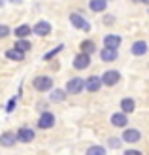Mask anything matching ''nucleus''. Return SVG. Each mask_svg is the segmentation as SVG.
Listing matches in <instances>:
<instances>
[{
	"mask_svg": "<svg viewBox=\"0 0 149 155\" xmlns=\"http://www.w3.org/2000/svg\"><path fill=\"white\" fill-rule=\"evenodd\" d=\"M85 155H106V148L104 146H98V144L89 146L87 151H85Z\"/></svg>",
	"mask_w": 149,
	"mask_h": 155,
	"instance_id": "4be33fe9",
	"label": "nucleus"
},
{
	"mask_svg": "<svg viewBox=\"0 0 149 155\" xmlns=\"http://www.w3.org/2000/svg\"><path fill=\"white\" fill-rule=\"evenodd\" d=\"M15 106H17V97H13V98L8 100V104H6V112H8V114H11V112L15 110Z\"/></svg>",
	"mask_w": 149,
	"mask_h": 155,
	"instance_id": "a878e982",
	"label": "nucleus"
},
{
	"mask_svg": "<svg viewBox=\"0 0 149 155\" xmlns=\"http://www.w3.org/2000/svg\"><path fill=\"white\" fill-rule=\"evenodd\" d=\"M121 36L119 34H108L104 36V48L108 49H119V45H121Z\"/></svg>",
	"mask_w": 149,
	"mask_h": 155,
	"instance_id": "9d476101",
	"label": "nucleus"
},
{
	"mask_svg": "<svg viewBox=\"0 0 149 155\" xmlns=\"http://www.w3.org/2000/svg\"><path fill=\"white\" fill-rule=\"evenodd\" d=\"M83 89H85V80H81V78H72L66 83V93H70V95H79Z\"/></svg>",
	"mask_w": 149,
	"mask_h": 155,
	"instance_id": "f03ea898",
	"label": "nucleus"
},
{
	"mask_svg": "<svg viewBox=\"0 0 149 155\" xmlns=\"http://www.w3.org/2000/svg\"><path fill=\"white\" fill-rule=\"evenodd\" d=\"M91 66V55H85V53H77V55L74 57V68H77V70H85V68Z\"/></svg>",
	"mask_w": 149,
	"mask_h": 155,
	"instance_id": "0eeeda50",
	"label": "nucleus"
},
{
	"mask_svg": "<svg viewBox=\"0 0 149 155\" xmlns=\"http://www.w3.org/2000/svg\"><path fill=\"white\" fill-rule=\"evenodd\" d=\"M6 57L8 59H11V61H17V63H19V61H23V59H25V53H21V51H17V49H8L6 51Z\"/></svg>",
	"mask_w": 149,
	"mask_h": 155,
	"instance_id": "5701e85b",
	"label": "nucleus"
},
{
	"mask_svg": "<svg viewBox=\"0 0 149 155\" xmlns=\"http://www.w3.org/2000/svg\"><path fill=\"white\" fill-rule=\"evenodd\" d=\"M32 32L36 36H47L51 32V25H49L47 21H38L36 25H34V28H32Z\"/></svg>",
	"mask_w": 149,
	"mask_h": 155,
	"instance_id": "ddd939ff",
	"label": "nucleus"
},
{
	"mask_svg": "<svg viewBox=\"0 0 149 155\" xmlns=\"http://www.w3.org/2000/svg\"><path fill=\"white\" fill-rule=\"evenodd\" d=\"M89 8H91L92 12L100 13V12H104L106 8H108V2H106V0H91V2H89Z\"/></svg>",
	"mask_w": 149,
	"mask_h": 155,
	"instance_id": "aec40b11",
	"label": "nucleus"
},
{
	"mask_svg": "<svg viewBox=\"0 0 149 155\" xmlns=\"http://www.w3.org/2000/svg\"><path fill=\"white\" fill-rule=\"evenodd\" d=\"M32 87L36 91H40V93L49 91V89H53V78H49V76H36L32 80Z\"/></svg>",
	"mask_w": 149,
	"mask_h": 155,
	"instance_id": "f257e3e1",
	"label": "nucleus"
},
{
	"mask_svg": "<svg viewBox=\"0 0 149 155\" xmlns=\"http://www.w3.org/2000/svg\"><path fill=\"white\" fill-rule=\"evenodd\" d=\"M123 146V140L121 138H117V136H113V138H109L108 140V148H112V150H119Z\"/></svg>",
	"mask_w": 149,
	"mask_h": 155,
	"instance_id": "393cba45",
	"label": "nucleus"
},
{
	"mask_svg": "<svg viewBox=\"0 0 149 155\" xmlns=\"http://www.w3.org/2000/svg\"><path fill=\"white\" fill-rule=\"evenodd\" d=\"M113 23H115L113 15H106V17H104V25H113Z\"/></svg>",
	"mask_w": 149,
	"mask_h": 155,
	"instance_id": "cd10ccee",
	"label": "nucleus"
},
{
	"mask_svg": "<svg viewBox=\"0 0 149 155\" xmlns=\"http://www.w3.org/2000/svg\"><path fill=\"white\" fill-rule=\"evenodd\" d=\"M134 108H136L134 98H130V97H125V98L121 100V112H123L125 115L132 114V112H134Z\"/></svg>",
	"mask_w": 149,
	"mask_h": 155,
	"instance_id": "4468645a",
	"label": "nucleus"
},
{
	"mask_svg": "<svg viewBox=\"0 0 149 155\" xmlns=\"http://www.w3.org/2000/svg\"><path fill=\"white\" fill-rule=\"evenodd\" d=\"M2 4H4V0H0V6H2Z\"/></svg>",
	"mask_w": 149,
	"mask_h": 155,
	"instance_id": "2f4dec72",
	"label": "nucleus"
},
{
	"mask_svg": "<svg viewBox=\"0 0 149 155\" xmlns=\"http://www.w3.org/2000/svg\"><path fill=\"white\" fill-rule=\"evenodd\" d=\"M13 144H17V136H15L13 130H6V133L0 134V146L2 148H11Z\"/></svg>",
	"mask_w": 149,
	"mask_h": 155,
	"instance_id": "1a4fd4ad",
	"label": "nucleus"
},
{
	"mask_svg": "<svg viewBox=\"0 0 149 155\" xmlns=\"http://www.w3.org/2000/svg\"><path fill=\"white\" fill-rule=\"evenodd\" d=\"M100 87H102V80L98 76H91V78L85 80V89H87L89 93H96Z\"/></svg>",
	"mask_w": 149,
	"mask_h": 155,
	"instance_id": "f8f14e48",
	"label": "nucleus"
},
{
	"mask_svg": "<svg viewBox=\"0 0 149 155\" xmlns=\"http://www.w3.org/2000/svg\"><path fill=\"white\" fill-rule=\"evenodd\" d=\"M11 2H17V4H19V2H21V0H11Z\"/></svg>",
	"mask_w": 149,
	"mask_h": 155,
	"instance_id": "7c9ffc66",
	"label": "nucleus"
},
{
	"mask_svg": "<svg viewBox=\"0 0 149 155\" xmlns=\"http://www.w3.org/2000/svg\"><path fill=\"white\" fill-rule=\"evenodd\" d=\"M51 127H55V115L51 112H42L40 117H38V129L47 130Z\"/></svg>",
	"mask_w": 149,
	"mask_h": 155,
	"instance_id": "20e7f679",
	"label": "nucleus"
},
{
	"mask_svg": "<svg viewBox=\"0 0 149 155\" xmlns=\"http://www.w3.org/2000/svg\"><path fill=\"white\" fill-rule=\"evenodd\" d=\"M8 36H10V27L0 25V38H8Z\"/></svg>",
	"mask_w": 149,
	"mask_h": 155,
	"instance_id": "bb28decb",
	"label": "nucleus"
},
{
	"mask_svg": "<svg viewBox=\"0 0 149 155\" xmlns=\"http://www.w3.org/2000/svg\"><path fill=\"white\" fill-rule=\"evenodd\" d=\"M13 49H17L21 53H27V51L32 49V44L28 42V38H25V40H17V42H15V45H13Z\"/></svg>",
	"mask_w": 149,
	"mask_h": 155,
	"instance_id": "6ab92c4d",
	"label": "nucleus"
},
{
	"mask_svg": "<svg viewBox=\"0 0 149 155\" xmlns=\"http://www.w3.org/2000/svg\"><path fill=\"white\" fill-rule=\"evenodd\" d=\"M123 155H142V151H138V150H127Z\"/></svg>",
	"mask_w": 149,
	"mask_h": 155,
	"instance_id": "c85d7f7f",
	"label": "nucleus"
},
{
	"mask_svg": "<svg viewBox=\"0 0 149 155\" xmlns=\"http://www.w3.org/2000/svg\"><path fill=\"white\" fill-rule=\"evenodd\" d=\"M132 2H145V4H149V0H132Z\"/></svg>",
	"mask_w": 149,
	"mask_h": 155,
	"instance_id": "c756f323",
	"label": "nucleus"
},
{
	"mask_svg": "<svg viewBox=\"0 0 149 155\" xmlns=\"http://www.w3.org/2000/svg\"><path fill=\"white\" fill-rule=\"evenodd\" d=\"M106 2H108V0H106Z\"/></svg>",
	"mask_w": 149,
	"mask_h": 155,
	"instance_id": "473e14b6",
	"label": "nucleus"
},
{
	"mask_svg": "<svg viewBox=\"0 0 149 155\" xmlns=\"http://www.w3.org/2000/svg\"><path fill=\"white\" fill-rule=\"evenodd\" d=\"M79 49H81V53H85V55H92V53L96 51V44L92 40H83L81 45H79Z\"/></svg>",
	"mask_w": 149,
	"mask_h": 155,
	"instance_id": "a211bd4d",
	"label": "nucleus"
},
{
	"mask_svg": "<svg viewBox=\"0 0 149 155\" xmlns=\"http://www.w3.org/2000/svg\"><path fill=\"white\" fill-rule=\"evenodd\" d=\"M64 98H66V91H62V89H53L51 91V97H49L51 102H62Z\"/></svg>",
	"mask_w": 149,
	"mask_h": 155,
	"instance_id": "412c9836",
	"label": "nucleus"
},
{
	"mask_svg": "<svg viewBox=\"0 0 149 155\" xmlns=\"http://www.w3.org/2000/svg\"><path fill=\"white\" fill-rule=\"evenodd\" d=\"M121 140H123V144H136L142 140V133L138 129H125Z\"/></svg>",
	"mask_w": 149,
	"mask_h": 155,
	"instance_id": "7ed1b4c3",
	"label": "nucleus"
},
{
	"mask_svg": "<svg viewBox=\"0 0 149 155\" xmlns=\"http://www.w3.org/2000/svg\"><path fill=\"white\" fill-rule=\"evenodd\" d=\"M70 23L74 25V28H81V30H85V32H89V30H91L89 21H85L79 13H72V15H70Z\"/></svg>",
	"mask_w": 149,
	"mask_h": 155,
	"instance_id": "6e6552de",
	"label": "nucleus"
},
{
	"mask_svg": "<svg viewBox=\"0 0 149 155\" xmlns=\"http://www.w3.org/2000/svg\"><path fill=\"white\" fill-rule=\"evenodd\" d=\"M112 125L117 127V129H125V127L128 125V117H127L123 112H115V114L112 115Z\"/></svg>",
	"mask_w": 149,
	"mask_h": 155,
	"instance_id": "9b49d317",
	"label": "nucleus"
},
{
	"mask_svg": "<svg viewBox=\"0 0 149 155\" xmlns=\"http://www.w3.org/2000/svg\"><path fill=\"white\" fill-rule=\"evenodd\" d=\"M62 49H64V45H62V44H59L57 48H53L49 53H45V55H44V61H51L53 57H57V55H59V53H60Z\"/></svg>",
	"mask_w": 149,
	"mask_h": 155,
	"instance_id": "b1692460",
	"label": "nucleus"
},
{
	"mask_svg": "<svg viewBox=\"0 0 149 155\" xmlns=\"http://www.w3.org/2000/svg\"><path fill=\"white\" fill-rule=\"evenodd\" d=\"M15 136H17V142H23V144H30L34 140V130L30 127H19V130L15 133Z\"/></svg>",
	"mask_w": 149,
	"mask_h": 155,
	"instance_id": "39448f33",
	"label": "nucleus"
},
{
	"mask_svg": "<svg viewBox=\"0 0 149 155\" xmlns=\"http://www.w3.org/2000/svg\"><path fill=\"white\" fill-rule=\"evenodd\" d=\"M117 55H119L117 49H108V48H104V49L100 51V59L104 61V63H113V61L117 59Z\"/></svg>",
	"mask_w": 149,
	"mask_h": 155,
	"instance_id": "f3484780",
	"label": "nucleus"
},
{
	"mask_svg": "<svg viewBox=\"0 0 149 155\" xmlns=\"http://www.w3.org/2000/svg\"><path fill=\"white\" fill-rule=\"evenodd\" d=\"M100 80L104 85H108V87H113V85L121 80V74H119V70H106Z\"/></svg>",
	"mask_w": 149,
	"mask_h": 155,
	"instance_id": "423d86ee",
	"label": "nucleus"
},
{
	"mask_svg": "<svg viewBox=\"0 0 149 155\" xmlns=\"http://www.w3.org/2000/svg\"><path fill=\"white\" fill-rule=\"evenodd\" d=\"M30 32H32V27H28V25H19L13 30V34L17 36V40H25V38L30 36Z\"/></svg>",
	"mask_w": 149,
	"mask_h": 155,
	"instance_id": "dca6fc26",
	"label": "nucleus"
},
{
	"mask_svg": "<svg viewBox=\"0 0 149 155\" xmlns=\"http://www.w3.org/2000/svg\"><path fill=\"white\" fill-rule=\"evenodd\" d=\"M130 51H132V55H136V57H142V55H145V53H147V44H145L144 40H138V42H134V44H132Z\"/></svg>",
	"mask_w": 149,
	"mask_h": 155,
	"instance_id": "2eb2a0df",
	"label": "nucleus"
}]
</instances>
